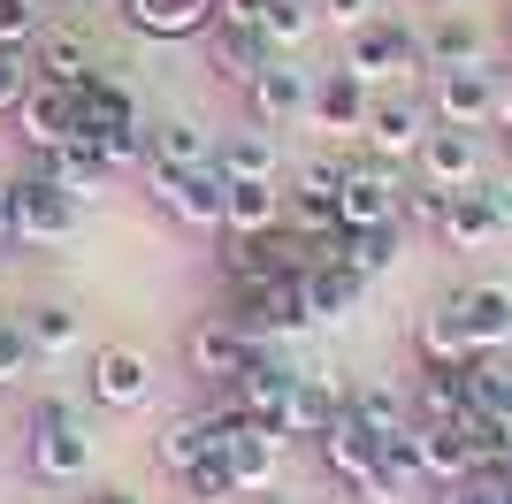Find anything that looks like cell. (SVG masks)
Returning <instances> with one entry per match:
<instances>
[{"instance_id":"cell-1","label":"cell","mask_w":512,"mask_h":504,"mask_svg":"<svg viewBox=\"0 0 512 504\" xmlns=\"http://www.w3.org/2000/svg\"><path fill=\"white\" fill-rule=\"evenodd\" d=\"M222 321H230L245 344H291V336L314 329V321H306V298H299V275L230 283V306H222Z\"/></svg>"},{"instance_id":"cell-2","label":"cell","mask_w":512,"mask_h":504,"mask_svg":"<svg viewBox=\"0 0 512 504\" xmlns=\"http://www.w3.org/2000/svg\"><path fill=\"white\" fill-rule=\"evenodd\" d=\"M214 420V451L230 459V474H237V497H253V489H276V474H283V428H268V420H253V413H237V405H222V413H207Z\"/></svg>"},{"instance_id":"cell-3","label":"cell","mask_w":512,"mask_h":504,"mask_svg":"<svg viewBox=\"0 0 512 504\" xmlns=\"http://www.w3.org/2000/svg\"><path fill=\"white\" fill-rule=\"evenodd\" d=\"M222 191H230L222 168H169V161L146 168V199L169 214L176 230H199V237L222 230Z\"/></svg>"},{"instance_id":"cell-4","label":"cell","mask_w":512,"mask_h":504,"mask_svg":"<svg viewBox=\"0 0 512 504\" xmlns=\"http://www.w3.org/2000/svg\"><path fill=\"white\" fill-rule=\"evenodd\" d=\"M85 237V199L62 191L54 176H16V245H39V252H62Z\"/></svg>"},{"instance_id":"cell-5","label":"cell","mask_w":512,"mask_h":504,"mask_svg":"<svg viewBox=\"0 0 512 504\" xmlns=\"http://www.w3.org/2000/svg\"><path fill=\"white\" fill-rule=\"evenodd\" d=\"M344 69H352L367 92H383V84L428 69V62H421V31H413V23H398V16H375L367 31H352V39H344Z\"/></svg>"},{"instance_id":"cell-6","label":"cell","mask_w":512,"mask_h":504,"mask_svg":"<svg viewBox=\"0 0 512 504\" xmlns=\"http://www.w3.org/2000/svg\"><path fill=\"white\" fill-rule=\"evenodd\" d=\"M153 390H161V367H153L138 344H100L85 367V398L107 405V413H146Z\"/></svg>"},{"instance_id":"cell-7","label":"cell","mask_w":512,"mask_h":504,"mask_svg":"<svg viewBox=\"0 0 512 504\" xmlns=\"http://www.w3.org/2000/svg\"><path fill=\"white\" fill-rule=\"evenodd\" d=\"M505 230H512V184H505V176H482V184L451 191L444 222H436V237H444L451 252H482L490 237H505Z\"/></svg>"},{"instance_id":"cell-8","label":"cell","mask_w":512,"mask_h":504,"mask_svg":"<svg viewBox=\"0 0 512 504\" xmlns=\"http://www.w3.org/2000/svg\"><path fill=\"white\" fill-rule=\"evenodd\" d=\"M314 77H321V69H306L299 54H268V62L253 69V84H245V107H253V123H260V130H291V123H306Z\"/></svg>"},{"instance_id":"cell-9","label":"cell","mask_w":512,"mask_h":504,"mask_svg":"<svg viewBox=\"0 0 512 504\" xmlns=\"http://www.w3.org/2000/svg\"><path fill=\"white\" fill-rule=\"evenodd\" d=\"M428 115L451 123V130H490L497 123V62L428 69Z\"/></svg>"},{"instance_id":"cell-10","label":"cell","mask_w":512,"mask_h":504,"mask_svg":"<svg viewBox=\"0 0 512 504\" xmlns=\"http://www.w3.org/2000/svg\"><path fill=\"white\" fill-rule=\"evenodd\" d=\"M337 214H344V230L398 222V214H406V176H398L390 161H375V153H352V168H344V191H337Z\"/></svg>"},{"instance_id":"cell-11","label":"cell","mask_w":512,"mask_h":504,"mask_svg":"<svg viewBox=\"0 0 512 504\" xmlns=\"http://www.w3.org/2000/svg\"><path fill=\"white\" fill-rule=\"evenodd\" d=\"M428 130H436V115H428V100H413V92H375V100H367V153H375V161H413V153H421V138Z\"/></svg>"},{"instance_id":"cell-12","label":"cell","mask_w":512,"mask_h":504,"mask_svg":"<svg viewBox=\"0 0 512 504\" xmlns=\"http://www.w3.org/2000/svg\"><path fill=\"white\" fill-rule=\"evenodd\" d=\"M413 168H421V184H436V191H467V184L490 176V146H482V130L436 123L421 138V153H413Z\"/></svg>"},{"instance_id":"cell-13","label":"cell","mask_w":512,"mask_h":504,"mask_svg":"<svg viewBox=\"0 0 512 504\" xmlns=\"http://www.w3.org/2000/svg\"><path fill=\"white\" fill-rule=\"evenodd\" d=\"M367 100H375V92H367L344 62L321 69V77H314V100H306V130H314L321 146H344V138H360V130H367Z\"/></svg>"},{"instance_id":"cell-14","label":"cell","mask_w":512,"mask_h":504,"mask_svg":"<svg viewBox=\"0 0 512 504\" xmlns=\"http://www.w3.org/2000/svg\"><path fill=\"white\" fill-rule=\"evenodd\" d=\"M16 138H23L31 161L54 153V146H69V138H77V84L31 77V92H23V107H16Z\"/></svg>"},{"instance_id":"cell-15","label":"cell","mask_w":512,"mask_h":504,"mask_svg":"<svg viewBox=\"0 0 512 504\" xmlns=\"http://www.w3.org/2000/svg\"><path fill=\"white\" fill-rule=\"evenodd\" d=\"M23 459H31V474L54 489H85L92 482V428L85 420H62V428H23Z\"/></svg>"},{"instance_id":"cell-16","label":"cell","mask_w":512,"mask_h":504,"mask_svg":"<svg viewBox=\"0 0 512 504\" xmlns=\"http://www.w3.org/2000/svg\"><path fill=\"white\" fill-rule=\"evenodd\" d=\"M299 375H306V367H291L283 344H268V352H253V359H245V375L230 382V405H237V413H253V420H268V428H283V405H291Z\"/></svg>"},{"instance_id":"cell-17","label":"cell","mask_w":512,"mask_h":504,"mask_svg":"<svg viewBox=\"0 0 512 504\" xmlns=\"http://www.w3.org/2000/svg\"><path fill=\"white\" fill-rule=\"evenodd\" d=\"M314 451H321V466H329V482H344L360 504H390L383 497V474H375V436H367L360 420H337Z\"/></svg>"},{"instance_id":"cell-18","label":"cell","mask_w":512,"mask_h":504,"mask_svg":"<svg viewBox=\"0 0 512 504\" xmlns=\"http://www.w3.org/2000/svg\"><path fill=\"white\" fill-rule=\"evenodd\" d=\"M253 352H268V344H245L222 314H207V321H192V329H184V367H192L199 382H222V390L245 375V359H253Z\"/></svg>"},{"instance_id":"cell-19","label":"cell","mask_w":512,"mask_h":504,"mask_svg":"<svg viewBox=\"0 0 512 504\" xmlns=\"http://www.w3.org/2000/svg\"><path fill=\"white\" fill-rule=\"evenodd\" d=\"M451 314L467 329L474 352H512V283H467V291H451Z\"/></svg>"},{"instance_id":"cell-20","label":"cell","mask_w":512,"mask_h":504,"mask_svg":"<svg viewBox=\"0 0 512 504\" xmlns=\"http://www.w3.org/2000/svg\"><path fill=\"white\" fill-rule=\"evenodd\" d=\"M146 115H138V100H130L123 77H107V69H92L85 84H77V138H92V146H107L115 130H138Z\"/></svg>"},{"instance_id":"cell-21","label":"cell","mask_w":512,"mask_h":504,"mask_svg":"<svg viewBox=\"0 0 512 504\" xmlns=\"http://www.w3.org/2000/svg\"><path fill=\"white\" fill-rule=\"evenodd\" d=\"M421 62L428 69H474V62H490V31L467 16V8H436L421 31Z\"/></svg>"},{"instance_id":"cell-22","label":"cell","mask_w":512,"mask_h":504,"mask_svg":"<svg viewBox=\"0 0 512 504\" xmlns=\"http://www.w3.org/2000/svg\"><path fill=\"white\" fill-rule=\"evenodd\" d=\"M299 298H306V321H314V329H337V321L360 314L367 283L344 268V260H321V268H306V275H299Z\"/></svg>"},{"instance_id":"cell-23","label":"cell","mask_w":512,"mask_h":504,"mask_svg":"<svg viewBox=\"0 0 512 504\" xmlns=\"http://www.w3.org/2000/svg\"><path fill=\"white\" fill-rule=\"evenodd\" d=\"M291 222V191L283 184H230L222 191V237H276Z\"/></svg>"},{"instance_id":"cell-24","label":"cell","mask_w":512,"mask_h":504,"mask_svg":"<svg viewBox=\"0 0 512 504\" xmlns=\"http://www.w3.org/2000/svg\"><path fill=\"white\" fill-rule=\"evenodd\" d=\"M337 420H344V382H329V375H314V367H306L299 390H291V405H283V436L321 443Z\"/></svg>"},{"instance_id":"cell-25","label":"cell","mask_w":512,"mask_h":504,"mask_svg":"<svg viewBox=\"0 0 512 504\" xmlns=\"http://www.w3.org/2000/svg\"><path fill=\"white\" fill-rule=\"evenodd\" d=\"M123 23L138 39H199L214 31V0H123Z\"/></svg>"},{"instance_id":"cell-26","label":"cell","mask_w":512,"mask_h":504,"mask_svg":"<svg viewBox=\"0 0 512 504\" xmlns=\"http://www.w3.org/2000/svg\"><path fill=\"white\" fill-rule=\"evenodd\" d=\"M214 168H222L230 184H283V146H276V130H230V138L214 146Z\"/></svg>"},{"instance_id":"cell-27","label":"cell","mask_w":512,"mask_h":504,"mask_svg":"<svg viewBox=\"0 0 512 504\" xmlns=\"http://www.w3.org/2000/svg\"><path fill=\"white\" fill-rule=\"evenodd\" d=\"M31 69L54 77V84H85L100 62H92V39L77 31V23H39V39H31Z\"/></svg>"},{"instance_id":"cell-28","label":"cell","mask_w":512,"mask_h":504,"mask_svg":"<svg viewBox=\"0 0 512 504\" xmlns=\"http://www.w3.org/2000/svg\"><path fill=\"white\" fill-rule=\"evenodd\" d=\"M344 420H360L375 443L406 436V428H413V398L398 390V382H352V390H344Z\"/></svg>"},{"instance_id":"cell-29","label":"cell","mask_w":512,"mask_h":504,"mask_svg":"<svg viewBox=\"0 0 512 504\" xmlns=\"http://www.w3.org/2000/svg\"><path fill=\"white\" fill-rule=\"evenodd\" d=\"M23 336H31V352L39 359H69L85 352V314L77 306H62V298H39V306H16Z\"/></svg>"},{"instance_id":"cell-30","label":"cell","mask_w":512,"mask_h":504,"mask_svg":"<svg viewBox=\"0 0 512 504\" xmlns=\"http://www.w3.org/2000/svg\"><path fill=\"white\" fill-rule=\"evenodd\" d=\"M39 176H54V184L62 191H77V199H92V191H107V176H115V168H107V153L92 146V138H69V146H54V153H39Z\"/></svg>"},{"instance_id":"cell-31","label":"cell","mask_w":512,"mask_h":504,"mask_svg":"<svg viewBox=\"0 0 512 504\" xmlns=\"http://www.w3.org/2000/svg\"><path fill=\"white\" fill-rule=\"evenodd\" d=\"M398 252H406V222H375V230H344L337 237V260L360 275V283L390 275V268H398Z\"/></svg>"},{"instance_id":"cell-32","label":"cell","mask_w":512,"mask_h":504,"mask_svg":"<svg viewBox=\"0 0 512 504\" xmlns=\"http://www.w3.org/2000/svg\"><path fill=\"white\" fill-rule=\"evenodd\" d=\"M153 138V161L169 168H214V130L199 123V115H161V123H146Z\"/></svg>"},{"instance_id":"cell-33","label":"cell","mask_w":512,"mask_h":504,"mask_svg":"<svg viewBox=\"0 0 512 504\" xmlns=\"http://www.w3.org/2000/svg\"><path fill=\"white\" fill-rule=\"evenodd\" d=\"M413 352H421V367H467V359H474L467 329H459V314H451V298L421 314V329H413Z\"/></svg>"},{"instance_id":"cell-34","label":"cell","mask_w":512,"mask_h":504,"mask_svg":"<svg viewBox=\"0 0 512 504\" xmlns=\"http://www.w3.org/2000/svg\"><path fill=\"white\" fill-rule=\"evenodd\" d=\"M260 46H268V54H299L306 39H314L321 31V16H314V0H260Z\"/></svg>"},{"instance_id":"cell-35","label":"cell","mask_w":512,"mask_h":504,"mask_svg":"<svg viewBox=\"0 0 512 504\" xmlns=\"http://www.w3.org/2000/svg\"><path fill=\"white\" fill-rule=\"evenodd\" d=\"M207 62L214 77H230V84H253V69L268 62V46H260L253 23H214V39H207Z\"/></svg>"},{"instance_id":"cell-36","label":"cell","mask_w":512,"mask_h":504,"mask_svg":"<svg viewBox=\"0 0 512 504\" xmlns=\"http://www.w3.org/2000/svg\"><path fill=\"white\" fill-rule=\"evenodd\" d=\"M207 451H214V420H207V413H184V420H169V428L153 436V459H161V474H192Z\"/></svg>"},{"instance_id":"cell-37","label":"cell","mask_w":512,"mask_h":504,"mask_svg":"<svg viewBox=\"0 0 512 504\" xmlns=\"http://www.w3.org/2000/svg\"><path fill=\"white\" fill-rule=\"evenodd\" d=\"M459 413H467L459 367H421V382H413V420H459Z\"/></svg>"},{"instance_id":"cell-38","label":"cell","mask_w":512,"mask_h":504,"mask_svg":"<svg viewBox=\"0 0 512 504\" xmlns=\"http://www.w3.org/2000/svg\"><path fill=\"white\" fill-rule=\"evenodd\" d=\"M344 168H352V153L314 146L306 161H291V191H299V199H337V191H344Z\"/></svg>"},{"instance_id":"cell-39","label":"cell","mask_w":512,"mask_h":504,"mask_svg":"<svg viewBox=\"0 0 512 504\" xmlns=\"http://www.w3.org/2000/svg\"><path fill=\"white\" fill-rule=\"evenodd\" d=\"M176 482L192 489L199 504H222V497H237V474H230V459H222V451H207V459H199L192 474H176Z\"/></svg>"},{"instance_id":"cell-40","label":"cell","mask_w":512,"mask_h":504,"mask_svg":"<svg viewBox=\"0 0 512 504\" xmlns=\"http://www.w3.org/2000/svg\"><path fill=\"white\" fill-rule=\"evenodd\" d=\"M321 31H337V39H352V31H367V23L383 16V0H314Z\"/></svg>"},{"instance_id":"cell-41","label":"cell","mask_w":512,"mask_h":504,"mask_svg":"<svg viewBox=\"0 0 512 504\" xmlns=\"http://www.w3.org/2000/svg\"><path fill=\"white\" fill-rule=\"evenodd\" d=\"M31 46H0V115H16L23 107V92H31Z\"/></svg>"},{"instance_id":"cell-42","label":"cell","mask_w":512,"mask_h":504,"mask_svg":"<svg viewBox=\"0 0 512 504\" xmlns=\"http://www.w3.org/2000/svg\"><path fill=\"white\" fill-rule=\"evenodd\" d=\"M31 359H39V352H31V336H23V321H16V314H0V390L31 375Z\"/></svg>"},{"instance_id":"cell-43","label":"cell","mask_w":512,"mask_h":504,"mask_svg":"<svg viewBox=\"0 0 512 504\" xmlns=\"http://www.w3.org/2000/svg\"><path fill=\"white\" fill-rule=\"evenodd\" d=\"M46 23V0H0V46H31Z\"/></svg>"},{"instance_id":"cell-44","label":"cell","mask_w":512,"mask_h":504,"mask_svg":"<svg viewBox=\"0 0 512 504\" xmlns=\"http://www.w3.org/2000/svg\"><path fill=\"white\" fill-rule=\"evenodd\" d=\"M444 207H451V191H436V184H406V230H428L436 237V222H444Z\"/></svg>"},{"instance_id":"cell-45","label":"cell","mask_w":512,"mask_h":504,"mask_svg":"<svg viewBox=\"0 0 512 504\" xmlns=\"http://www.w3.org/2000/svg\"><path fill=\"white\" fill-rule=\"evenodd\" d=\"M62 420H85V405L77 398H39L31 413H23V428H62Z\"/></svg>"},{"instance_id":"cell-46","label":"cell","mask_w":512,"mask_h":504,"mask_svg":"<svg viewBox=\"0 0 512 504\" xmlns=\"http://www.w3.org/2000/svg\"><path fill=\"white\" fill-rule=\"evenodd\" d=\"M428 504H497V489L482 482V474H467V482H444V489H436Z\"/></svg>"},{"instance_id":"cell-47","label":"cell","mask_w":512,"mask_h":504,"mask_svg":"<svg viewBox=\"0 0 512 504\" xmlns=\"http://www.w3.org/2000/svg\"><path fill=\"white\" fill-rule=\"evenodd\" d=\"M214 23H260V0H214Z\"/></svg>"},{"instance_id":"cell-48","label":"cell","mask_w":512,"mask_h":504,"mask_svg":"<svg viewBox=\"0 0 512 504\" xmlns=\"http://www.w3.org/2000/svg\"><path fill=\"white\" fill-rule=\"evenodd\" d=\"M0 237H16V176H0Z\"/></svg>"},{"instance_id":"cell-49","label":"cell","mask_w":512,"mask_h":504,"mask_svg":"<svg viewBox=\"0 0 512 504\" xmlns=\"http://www.w3.org/2000/svg\"><path fill=\"white\" fill-rule=\"evenodd\" d=\"M85 504H146V497H138V489H123V482H100Z\"/></svg>"},{"instance_id":"cell-50","label":"cell","mask_w":512,"mask_h":504,"mask_svg":"<svg viewBox=\"0 0 512 504\" xmlns=\"http://www.w3.org/2000/svg\"><path fill=\"white\" fill-rule=\"evenodd\" d=\"M497 130H512V69H497Z\"/></svg>"},{"instance_id":"cell-51","label":"cell","mask_w":512,"mask_h":504,"mask_svg":"<svg viewBox=\"0 0 512 504\" xmlns=\"http://www.w3.org/2000/svg\"><path fill=\"white\" fill-rule=\"evenodd\" d=\"M482 474H490V482H497V474H512V428H497V459L482 466Z\"/></svg>"},{"instance_id":"cell-52","label":"cell","mask_w":512,"mask_h":504,"mask_svg":"<svg viewBox=\"0 0 512 504\" xmlns=\"http://www.w3.org/2000/svg\"><path fill=\"white\" fill-rule=\"evenodd\" d=\"M482 482H490V474H482ZM490 489H497V504H512V474H497Z\"/></svg>"},{"instance_id":"cell-53","label":"cell","mask_w":512,"mask_h":504,"mask_svg":"<svg viewBox=\"0 0 512 504\" xmlns=\"http://www.w3.org/2000/svg\"><path fill=\"white\" fill-rule=\"evenodd\" d=\"M8 252H16V237H0V268H8Z\"/></svg>"},{"instance_id":"cell-54","label":"cell","mask_w":512,"mask_h":504,"mask_svg":"<svg viewBox=\"0 0 512 504\" xmlns=\"http://www.w3.org/2000/svg\"><path fill=\"white\" fill-rule=\"evenodd\" d=\"M505 46H512V8H505Z\"/></svg>"},{"instance_id":"cell-55","label":"cell","mask_w":512,"mask_h":504,"mask_svg":"<svg viewBox=\"0 0 512 504\" xmlns=\"http://www.w3.org/2000/svg\"><path fill=\"white\" fill-rule=\"evenodd\" d=\"M268 504H299V497H268Z\"/></svg>"},{"instance_id":"cell-56","label":"cell","mask_w":512,"mask_h":504,"mask_svg":"<svg viewBox=\"0 0 512 504\" xmlns=\"http://www.w3.org/2000/svg\"><path fill=\"white\" fill-rule=\"evenodd\" d=\"M505 153H512V130H505Z\"/></svg>"},{"instance_id":"cell-57","label":"cell","mask_w":512,"mask_h":504,"mask_svg":"<svg viewBox=\"0 0 512 504\" xmlns=\"http://www.w3.org/2000/svg\"><path fill=\"white\" fill-rule=\"evenodd\" d=\"M46 8H54V0H46Z\"/></svg>"}]
</instances>
